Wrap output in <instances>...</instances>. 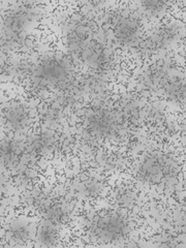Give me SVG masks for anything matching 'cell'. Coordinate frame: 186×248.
Wrapping results in <instances>:
<instances>
[{
  "instance_id": "5bb4252c",
  "label": "cell",
  "mask_w": 186,
  "mask_h": 248,
  "mask_svg": "<svg viewBox=\"0 0 186 248\" xmlns=\"http://www.w3.org/2000/svg\"><path fill=\"white\" fill-rule=\"evenodd\" d=\"M32 229L30 223L23 219H13L6 228V236L17 244H24L31 239Z\"/></svg>"
},
{
  "instance_id": "8fae6325",
  "label": "cell",
  "mask_w": 186,
  "mask_h": 248,
  "mask_svg": "<svg viewBox=\"0 0 186 248\" xmlns=\"http://www.w3.org/2000/svg\"><path fill=\"white\" fill-rule=\"evenodd\" d=\"M55 138L49 131H43L28 139L24 150L30 156H36L54 150Z\"/></svg>"
},
{
  "instance_id": "7a4b0ae2",
  "label": "cell",
  "mask_w": 186,
  "mask_h": 248,
  "mask_svg": "<svg viewBox=\"0 0 186 248\" xmlns=\"http://www.w3.org/2000/svg\"><path fill=\"white\" fill-rule=\"evenodd\" d=\"M41 16V7L33 2L18 3L7 12L2 19L1 26L2 50L7 53L21 46Z\"/></svg>"
},
{
  "instance_id": "e0dca14e",
  "label": "cell",
  "mask_w": 186,
  "mask_h": 248,
  "mask_svg": "<svg viewBox=\"0 0 186 248\" xmlns=\"http://www.w3.org/2000/svg\"><path fill=\"white\" fill-rule=\"evenodd\" d=\"M164 91L167 97L175 102H183L186 99V84L178 78H170L165 81Z\"/></svg>"
},
{
  "instance_id": "6da1fadb",
  "label": "cell",
  "mask_w": 186,
  "mask_h": 248,
  "mask_svg": "<svg viewBox=\"0 0 186 248\" xmlns=\"http://www.w3.org/2000/svg\"><path fill=\"white\" fill-rule=\"evenodd\" d=\"M64 27L65 43L73 56L94 71L103 72L111 66L112 51L94 21L77 15L64 22Z\"/></svg>"
},
{
  "instance_id": "9c48e42d",
  "label": "cell",
  "mask_w": 186,
  "mask_h": 248,
  "mask_svg": "<svg viewBox=\"0 0 186 248\" xmlns=\"http://www.w3.org/2000/svg\"><path fill=\"white\" fill-rule=\"evenodd\" d=\"M3 120L11 130L21 131L25 129L31 120L30 111L26 105L13 103L3 108Z\"/></svg>"
},
{
  "instance_id": "2e32d148",
  "label": "cell",
  "mask_w": 186,
  "mask_h": 248,
  "mask_svg": "<svg viewBox=\"0 0 186 248\" xmlns=\"http://www.w3.org/2000/svg\"><path fill=\"white\" fill-rule=\"evenodd\" d=\"M58 226L46 219H43L38 226L36 239L41 246L52 247L55 246L58 241Z\"/></svg>"
},
{
  "instance_id": "9a60e30c",
  "label": "cell",
  "mask_w": 186,
  "mask_h": 248,
  "mask_svg": "<svg viewBox=\"0 0 186 248\" xmlns=\"http://www.w3.org/2000/svg\"><path fill=\"white\" fill-rule=\"evenodd\" d=\"M119 114L124 121L137 122L142 115V108L139 102L129 95L121 97L119 100Z\"/></svg>"
},
{
  "instance_id": "5b68a950",
  "label": "cell",
  "mask_w": 186,
  "mask_h": 248,
  "mask_svg": "<svg viewBox=\"0 0 186 248\" xmlns=\"http://www.w3.org/2000/svg\"><path fill=\"white\" fill-rule=\"evenodd\" d=\"M123 119L119 112L98 102L87 108L84 124L91 136L102 140H114L121 136L124 129Z\"/></svg>"
},
{
  "instance_id": "ac0fdd59",
  "label": "cell",
  "mask_w": 186,
  "mask_h": 248,
  "mask_svg": "<svg viewBox=\"0 0 186 248\" xmlns=\"http://www.w3.org/2000/svg\"><path fill=\"white\" fill-rule=\"evenodd\" d=\"M136 193L128 185L121 184L114 189L113 200L119 208H130L136 202Z\"/></svg>"
},
{
  "instance_id": "d6986e66",
  "label": "cell",
  "mask_w": 186,
  "mask_h": 248,
  "mask_svg": "<svg viewBox=\"0 0 186 248\" xmlns=\"http://www.w3.org/2000/svg\"><path fill=\"white\" fill-rule=\"evenodd\" d=\"M144 14L150 18H158L168 10V3L161 1H145L141 3Z\"/></svg>"
},
{
  "instance_id": "ffe728a7",
  "label": "cell",
  "mask_w": 186,
  "mask_h": 248,
  "mask_svg": "<svg viewBox=\"0 0 186 248\" xmlns=\"http://www.w3.org/2000/svg\"><path fill=\"white\" fill-rule=\"evenodd\" d=\"M19 170L17 172V181L24 186H28L34 180L35 172L34 170L29 167V165H19Z\"/></svg>"
},
{
  "instance_id": "52a82bcc",
  "label": "cell",
  "mask_w": 186,
  "mask_h": 248,
  "mask_svg": "<svg viewBox=\"0 0 186 248\" xmlns=\"http://www.w3.org/2000/svg\"><path fill=\"white\" fill-rule=\"evenodd\" d=\"M110 25L115 40L121 46H134L139 44L142 24L135 13L125 10L114 12L110 17Z\"/></svg>"
},
{
  "instance_id": "8992f818",
  "label": "cell",
  "mask_w": 186,
  "mask_h": 248,
  "mask_svg": "<svg viewBox=\"0 0 186 248\" xmlns=\"http://www.w3.org/2000/svg\"><path fill=\"white\" fill-rule=\"evenodd\" d=\"M89 232L99 242L117 243L127 238L130 224L122 213L105 211L92 217L89 222Z\"/></svg>"
},
{
  "instance_id": "30bf717a",
  "label": "cell",
  "mask_w": 186,
  "mask_h": 248,
  "mask_svg": "<svg viewBox=\"0 0 186 248\" xmlns=\"http://www.w3.org/2000/svg\"><path fill=\"white\" fill-rule=\"evenodd\" d=\"M74 191L82 199H97L103 193L104 184L97 178L92 176H84L74 183Z\"/></svg>"
},
{
  "instance_id": "7c38bea8",
  "label": "cell",
  "mask_w": 186,
  "mask_h": 248,
  "mask_svg": "<svg viewBox=\"0 0 186 248\" xmlns=\"http://www.w3.org/2000/svg\"><path fill=\"white\" fill-rule=\"evenodd\" d=\"M83 93L103 99L108 92V85L103 76L99 74H87L85 75L79 82Z\"/></svg>"
},
{
  "instance_id": "277c9868",
  "label": "cell",
  "mask_w": 186,
  "mask_h": 248,
  "mask_svg": "<svg viewBox=\"0 0 186 248\" xmlns=\"http://www.w3.org/2000/svg\"><path fill=\"white\" fill-rule=\"evenodd\" d=\"M179 174L178 161L169 153L155 151L139 162L137 176L140 181L154 186H165L176 180Z\"/></svg>"
},
{
  "instance_id": "4fadbf2b",
  "label": "cell",
  "mask_w": 186,
  "mask_h": 248,
  "mask_svg": "<svg viewBox=\"0 0 186 248\" xmlns=\"http://www.w3.org/2000/svg\"><path fill=\"white\" fill-rule=\"evenodd\" d=\"M23 149L21 145L12 138L1 141V164L5 168L14 169L21 164Z\"/></svg>"
},
{
  "instance_id": "ba28073f",
  "label": "cell",
  "mask_w": 186,
  "mask_h": 248,
  "mask_svg": "<svg viewBox=\"0 0 186 248\" xmlns=\"http://www.w3.org/2000/svg\"><path fill=\"white\" fill-rule=\"evenodd\" d=\"M184 34V27L178 22H169L161 25L147 36L141 46L145 53H156L177 43Z\"/></svg>"
},
{
  "instance_id": "3957f363",
  "label": "cell",
  "mask_w": 186,
  "mask_h": 248,
  "mask_svg": "<svg viewBox=\"0 0 186 248\" xmlns=\"http://www.w3.org/2000/svg\"><path fill=\"white\" fill-rule=\"evenodd\" d=\"M73 67L71 60L62 54H49L30 65L28 78L37 89L63 88L71 83Z\"/></svg>"
}]
</instances>
